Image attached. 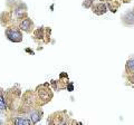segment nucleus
<instances>
[{"instance_id": "1", "label": "nucleus", "mask_w": 134, "mask_h": 125, "mask_svg": "<svg viewBox=\"0 0 134 125\" xmlns=\"http://www.w3.org/2000/svg\"><path fill=\"white\" fill-rule=\"evenodd\" d=\"M6 35L9 40L14 41V43H19L22 40V36L17 29H8L6 31Z\"/></svg>"}, {"instance_id": "2", "label": "nucleus", "mask_w": 134, "mask_h": 125, "mask_svg": "<svg viewBox=\"0 0 134 125\" xmlns=\"http://www.w3.org/2000/svg\"><path fill=\"white\" fill-rule=\"evenodd\" d=\"M93 11H94L96 15H103L107 11V7L105 4H98V5L93 7Z\"/></svg>"}, {"instance_id": "3", "label": "nucleus", "mask_w": 134, "mask_h": 125, "mask_svg": "<svg viewBox=\"0 0 134 125\" xmlns=\"http://www.w3.org/2000/svg\"><path fill=\"white\" fill-rule=\"evenodd\" d=\"M30 118H31L32 123H37L40 118H42V112L40 111H34L30 113Z\"/></svg>"}, {"instance_id": "4", "label": "nucleus", "mask_w": 134, "mask_h": 125, "mask_svg": "<svg viewBox=\"0 0 134 125\" xmlns=\"http://www.w3.org/2000/svg\"><path fill=\"white\" fill-rule=\"evenodd\" d=\"M31 25H32L31 20L27 18V19H25L24 21L20 23V29H22V30H25V31H28V30H29V28L31 27Z\"/></svg>"}, {"instance_id": "5", "label": "nucleus", "mask_w": 134, "mask_h": 125, "mask_svg": "<svg viewBox=\"0 0 134 125\" xmlns=\"http://www.w3.org/2000/svg\"><path fill=\"white\" fill-rule=\"evenodd\" d=\"M14 123H15V124H17V125H20V124H27V125H29V124H31V123H32V121L26 119L25 117H17V118L15 119Z\"/></svg>"}, {"instance_id": "6", "label": "nucleus", "mask_w": 134, "mask_h": 125, "mask_svg": "<svg viewBox=\"0 0 134 125\" xmlns=\"http://www.w3.org/2000/svg\"><path fill=\"white\" fill-rule=\"evenodd\" d=\"M92 4H93V0H86V1L83 4V6L85 8H89V7L92 6Z\"/></svg>"}, {"instance_id": "7", "label": "nucleus", "mask_w": 134, "mask_h": 125, "mask_svg": "<svg viewBox=\"0 0 134 125\" xmlns=\"http://www.w3.org/2000/svg\"><path fill=\"white\" fill-rule=\"evenodd\" d=\"M0 108L1 109H6V104H5L4 100H2V97L0 96Z\"/></svg>"}, {"instance_id": "8", "label": "nucleus", "mask_w": 134, "mask_h": 125, "mask_svg": "<svg viewBox=\"0 0 134 125\" xmlns=\"http://www.w3.org/2000/svg\"><path fill=\"white\" fill-rule=\"evenodd\" d=\"M127 65H128V67H130L131 69L134 70V59H130V60L127 61Z\"/></svg>"}, {"instance_id": "9", "label": "nucleus", "mask_w": 134, "mask_h": 125, "mask_svg": "<svg viewBox=\"0 0 134 125\" xmlns=\"http://www.w3.org/2000/svg\"><path fill=\"white\" fill-rule=\"evenodd\" d=\"M67 89H68L69 92H73V90H74V86H73V84H72V83L68 86H67Z\"/></svg>"}, {"instance_id": "10", "label": "nucleus", "mask_w": 134, "mask_h": 125, "mask_svg": "<svg viewBox=\"0 0 134 125\" xmlns=\"http://www.w3.org/2000/svg\"><path fill=\"white\" fill-rule=\"evenodd\" d=\"M26 51H28V53H31V54H34L31 50H30V49H26Z\"/></svg>"}, {"instance_id": "11", "label": "nucleus", "mask_w": 134, "mask_h": 125, "mask_svg": "<svg viewBox=\"0 0 134 125\" xmlns=\"http://www.w3.org/2000/svg\"><path fill=\"white\" fill-rule=\"evenodd\" d=\"M0 124H2V122H1V121H0Z\"/></svg>"}, {"instance_id": "12", "label": "nucleus", "mask_w": 134, "mask_h": 125, "mask_svg": "<svg viewBox=\"0 0 134 125\" xmlns=\"http://www.w3.org/2000/svg\"><path fill=\"white\" fill-rule=\"evenodd\" d=\"M100 1H104V0H100Z\"/></svg>"}]
</instances>
